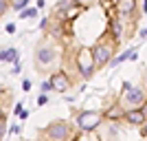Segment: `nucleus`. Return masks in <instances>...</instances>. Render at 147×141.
I'll list each match as a JSON object with an SVG mask.
<instances>
[{
  "mask_svg": "<svg viewBox=\"0 0 147 141\" xmlns=\"http://www.w3.org/2000/svg\"><path fill=\"white\" fill-rule=\"evenodd\" d=\"M81 135L84 132L77 128V123L68 121V119H55L46 128L40 130L42 141H79Z\"/></svg>",
  "mask_w": 147,
  "mask_h": 141,
  "instance_id": "nucleus-1",
  "label": "nucleus"
},
{
  "mask_svg": "<svg viewBox=\"0 0 147 141\" xmlns=\"http://www.w3.org/2000/svg\"><path fill=\"white\" fill-rule=\"evenodd\" d=\"M119 46L121 44L114 40V37L105 31L103 35H99V40L94 42V46H92V57H94V68L97 71H101V68H105L108 64H110L112 60H114V53L119 51Z\"/></svg>",
  "mask_w": 147,
  "mask_h": 141,
  "instance_id": "nucleus-2",
  "label": "nucleus"
},
{
  "mask_svg": "<svg viewBox=\"0 0 147 141\" xmlns=\"http://www.w3.org/2000/svg\"><path fill=\"white\" fill-rule=\"evenodd\" d=\"M147 99V93L143 91V86H132L129 82L121 84V93H119V104L125 110H134V108H143Z\"/></svg>",
  "mask_w": 147,
  "mask_h": 141,
  "instance_id": "nucleus-3",
  "label": "nucleus"
},
{
  "mask_svg": "<svg viewBox=\"0 0 147 141\" xmlns=\"http://www.w3.org/2000/svg\"><path fill=\"white\" fill-rule=\"evenodd\" d=\"M75 123L81 132H97L105 121L101 110H75Z\"/></svg>",
  "mask_w": 147,
  "mask_h": 141,
  "instance_id": "nucleus-4",
  "label": "nucleus"
},
{
  "mask_svg": "<svg viewBox=\"0 0 147 141\" xmlns=\"http://www.w3.org/2000/svg\"><path fill=\"white\" fill-rule=\"evenodd\" d=\"M75 71L79 73L81 80H90L92 75L97 73L92 49H86V46H79V49H77V53H75Z\"/></svg>",
  "mask_w": 147,
  "mask_h": 141,
  "instance_id": "nucleus-5",
  "label": "nucleus"
},
{
  "mask_svg": "<svg viewBox=\"0 0 147 141\" xmlns=\"http://www.w3.org/2000/svg\"><path fill=\"white\" fill-rule=\"evenodd\" d=\"M114 9V13L117 16H121L125 22H129V25H138V18H141V5H138V0H121L119 5L112 7Z\"/></svg>",
  "mask_w": 147,
  "mask_h": 141,
  "instance_id": "nucleus-6",
  "label": "nucleus"
},
{
  "mask_svg": "<svg viewBox=\"0 0 147 141\" xmlns=\"http://www.w3.org/2000/svg\"><path fill=\"white\" fill-rule=\"evenodd\" d=\"M59 60V51L53 46V44H40L35 49V66L42 71V68H51L55 62Z\"/></svg>",
  "mask_w": 147,
  "mask_h": 141,
  "instance_id": "nucleus-7",
  "label": "nucleus"
},
{
  "mask_svg": "<svg viewBox=\"0 0 147 141\" xmlns=\"http://www.w3.org/2000/svg\"><path fill=\"white\" fill-rule=\"evenodd\" d=\"M49 80L53 84V91H57V93H66L68 88H73V80L68 77L66 71H55Z\"/></svg>",
  "mask_w": 147,
  "mask_h": 141,
  "instance_id": "nucleus-8",
  "label": "nucleus"
},
{
  "mask_svg": "<svg viewBox=\"0 0 147 141\" xmlns=\"http://www.w3.org/2000/svg\"><path fill=\"white\" fill-rule=\"evenodd\" d=\"M145 121H147V117H145V112H143L141 108L125 110V115H123V123H127V126H132V128H141Z\"/></svg>",
  "mask_w": 147,
  "mask_h": 141,
  "instance_id": "nucleus-9",
  "label": "nucleus"
},
{
  "mask_svg": "<svg viewBox=\"0 0 147 141\" xmlns=\"http://www.w3.org/2000/svg\"><path fill=\"white\" fill-rule=\"evenodd\" d=\"M127 60H138V51H136V49H127V51H123V53L114 55V60H112L110 64H112V66H119V64H123V62H127Z\"/></svg>",
  "mask_w": 147,
  "mask_h": 141,
  "instance_id": "nucleus-10",
  "label": "nucleus"
},
{
  "mask_svg": "<svg viewBox=\"0 0 147 141\" xmlns=\"http://www.w3.org/2000/svg\"><path fill=\"white\" fill-rule=\"evenodd\" d=\"M0 60L2 62H9V64H18V60H20V53H18V49H2L0 51Z\"/></svg>",
  "mask_w": 147,
  "mask_h": 141,
  "instance_id": "nucleus-11",
  "label": "nucleus"
},
{
  "mask_svg": "<svg viewBox=\"0 0 147 141\" xmlns=\"http://www.w3.org/2000/svg\"><path fill=\"white\" fill-rule=\"evenodd\" d=\"M77 5H79L77 0H59V2H57V7H55V11H61V16H64L66 11H70V9H73V7H77Z\"/></svg>",
  "mask_w": 147,
  "mask_h": 141,
  "instance_id": "nucleus-12",
  "label": "nucleus"
},
{
  "mask_svg": "<svg viewBox=\"0 0 147 141\" xmlns=\"http://www.w3.org/2000/svg\"><path fill=\"white\" fill-rule=\"evenodd\" d=\"M37 16V7H26V9H22V11H20V18H35Z\"/></svg>",
  "mask_w": 147,
  "mask_h": 141,
  "instance_id": "nucleus-13",
  "label": "nucleus"
},
{
  "mask_svg": "<svg viewBox=\"0 0 147 141\" xmlns=\"http://www.w3.org/2000/svg\"><path fill=\"white\" fill-rule=\"evenodd\" d=\"M77 2H79V5L84 7V9H90V7H97V5H101L103 0H77Z\"/></svg>",
  "mask_w": 147,
  "mask_h": 141,
  "instance_id": "nucleus-14",
  "label": "nucleus"
},
{
  "mask_svg": "<svg viewBox=\"0 0 147 141\" xmlns=\"http://www.w3.org/2000/svg\"><path fill=\"white\" fill-rule=\"evenodd\" d=\"M26 5H29V0H16L11 7L16 9V11H22V9H26Z\"/></svg>",
  "mask_w": 147,
  "mask_h": 141,
  "instance_id": "nucleus-15",
  "label": "nucleus"
},
{
  "mask_svg": "<svg viewBox=\"0 0 147 141\" xmlns=\"http://www.w3.org/2000/svg\"><path fill=\"white\" fill-rule=\"evenodd\" d=\"M51 91H53V84H51V80L42 82V93H51Z\"/></svg>",
  "mask_w": 147,
  "mask_h": 141,
  "instance_id": "nucleus-16",
  "label": "nucleus"
},
{
  "mask_svg": "<svg viewBox=\"0 0 147 141\" xmlns=\"http://www.w3.org/2000/svg\"><path fill=\"white\" fill-rule=\"evenodd\" d=\"M46 101H49V95H46V93H42V95L37 97V106H46Z\"/></svg>",
  "mask_w": 147,
  "mask_h": 141,
  "instance_id": "nucleus-17",
  "label": "nucleus"
},
{
  "mask_svg": "<svg viewBox=\"0 0 147 141\" xmlns=\"http://www.w3.org/2000/svg\"><path fill=\"white\" fill-rule=\"evenodd\" d=\"M7 9H9V0H0V16H2Z\"/></svg>",
  "mask_w": 147,
  "mask_h": 141,
  "instance_id": "nucleus-18",
  "label": "nucleus"
},
{
  "mask_svg": "<svg viewBox=\"0 0 147 141\" xmlns=\"http://www.w3.org/2000/svg\"><path fill=\"white\" fill-rule=\"evenodd\" d=\"M138 5H141V13L147 16V0H138Z\"/></svg>",
  "mask_w": 147,
  "mask_h": 141,
  "instance_id": "nucleus-19",
  "label": "nucleus"
},
{
  "mask_svg": "<svg viewBox=\"0 0 147 141\" xmlns=\"http://www.w3.org/2000/svg\"><path fill=\"white\" fill-rule=\"evenodd\" d=\"M22 91H24V93L31 91V80H22Z\"/></svg>",
  "mask_w": 147,
  "mask_h": 141,
  "instance_id": "nucleus-20",
  "label": "nucleus"
},
{
  "mask_svg": "<svg viewBox=\"0 0 147 141\" xmlns=\"http://www.w3.org/2000/svg\"><path fill=\"white\" fill-rule=\"evenodd\" d=\"M138 130H141V137H143V139L147 141V121L143 123V126H141V128H138Z\"/></svg>",
  "mask_w": 147,
  "mask_h": 141,
  "instance_id": "nucleus-21",
  "label": "nucleus"
},
{
  "mask_svg": "<svg viewBox=\"0 0 147 141\" xmlns=\"http://www.w3.org/2000/svg\"><path fill=\"white\" fill-rule=\"evenodd\" d=\"M22 110H24V108H22V104H16V108H13V112H16V115L20 117V112H22Z\"/></svg>",
  "mask_w": 147,
  "mask_h": 141,
  "instance_id": "nucleus-22",
  "label": "nucleus"
},
{
  "mask_svg": "<svg viewBox=\"0 0 147 141\" xmlns=\"http://www.w3.org/2000/svg\"><path fill=\"white\" fill-rule=\"evenodd\" d=\"M5 128H7V126H5V119H0V139H2V135H5Z\"/></svg>",
  "mask_w": 147,
  "mask_h": 141,
  "instance_id": "nucleus-23",
  "label": "nucleus"
},
{
  "mask_svg": "<svg viewBox=\"0 0 147 141\" xmlns=\"http://www.w3.org/2000/svg\"><path fill=\"white\" fill-rule=\"evenodd\" d=\"M121 0H105V7H114V5H119Z\"/></svg>",
  "mask_w": 147,
  "mask_h": 141,
  "instance_id": "nucleus-24",
  "label": "nucleus"
},
{
  "mask_svg": "<svg viewBox=\"0 0 147 141\" xmlns=\"http://www.w3.org/2000/svg\"><path fill=\"white\" fill-rule=\"evenodd\" d=\"M16 31V25H7V33H13Z\"/></svg>",
  "mask_w": 147,
  "mask_h": 141,
  "instance_id": "nucleus-25",
  "label": "nucleus"
},
{
  "mask_svg": "<svg viewBox=\"0 0 147 141\" xmlns=\"http://www.w3.org/2000/svg\"><path fill=\"white\" fill-rule=\"evenodd\" d=\"M143 91L147 93V75H145V80H143Z\"/></svg>",
  "mask_w": 147,
  "mask_h": 141,
  "instance_id": "nucleus-26",
  "label": "nucleus"
},
{
  "mask_svg": "<svg viewBox=\"0 0 147 141\" xmlns=\"http://www.w3.org/2000/svg\"><path fill=\"white\" fill-rule=\"evenodd\" d=\"M143 112H145V117H147V99H145V104H143V108H141Z\"/></svg>",
  "mask_w": 147,
  "mask_h": 141,
  "instance_id": "nucleus-27",
  "label": "nucleus"
},
{
  "mask_svg": "<svg viewBox=\"0 0 147 141\" xmlns=\"http://www.w3.org/2000/svg\"><path fill=\"white\" fill-rule=\"evenodd\" d=\"M2 93H5V88H2V86H0V95H2Z\"/></svg>",
  "mask_w": 147,
  "mask_h": 141,
  "instance_id": "nucleus-28",
  "label": "nucleus"
},
{
  "mask_svg": "<svg viewBox=\"0 0 147 141\" xmlns=\"http://www.w3.org/2000/svg\"><path fill=\"white\" fill-rule=\"evenodd\" d=\"M0 115H2V108H0Z\"/></svg>",
  "mask_w": 147,
  "mask_h": 141,
  "instance_id": "nucleus-29",
  "label": "nucleus"
}]
</instances>
